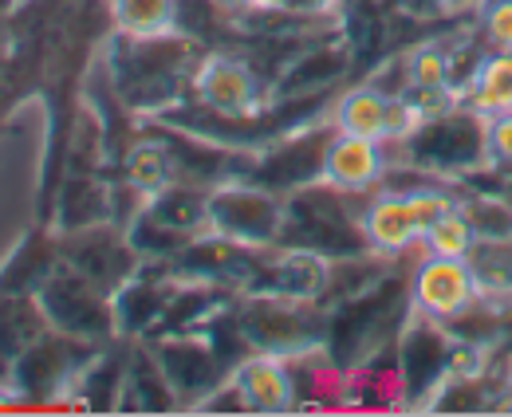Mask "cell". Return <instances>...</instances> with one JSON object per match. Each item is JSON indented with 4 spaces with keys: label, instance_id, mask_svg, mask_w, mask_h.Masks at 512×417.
<instances>
[{
    "label": "cell",
    "instance_id": "cell-2",
    "mask_svg": "<svg viewBox=\"0 0 512 417\" xmlns=\"http://www.w3.org/2000/svg\"><path fill=\"white\" fill-rule=\"evenodd\" d=\"M363 193L339 189L331 181H308L292 193H284V229L280 248H304L320 252L327 260H347L375 252L363 233V209L355 205Z\"/></svg>",
    "mask_w": 512,
    "mask_h": 417
},
{
    "label": "cell",
    "instance_id": "cell-23",
    "mask_svg": "<svg viewBox=\"0 0 512 417\" xmlns=\"http://www.w3.org/2000/svg\"><path fill=\"white\" fill-rule=\"evenodd\" d=\"M390 103H394V95H386L383 87H375V83H363V87H351V91L335 103L331 122H335V130H343V134H359V138L386 142V130H390Z\"/></svg>",
    "mask_w": 512,
    "mask_h": 417
},
{
    "label": "cell",
    "instance_id": "cell-1",
    "mask_svg": "<svg viewBox=\"0 0 512 417\" xmlns=\"http://www.w3.org/2000/svg\"><path fill=\"white\" fill-rule=\"evenodd\" d=\"M209 56V44L174 28L162 36H123L111 32L103 44V63L130 115H162L193 95V75Z\"/></svg>",
    "mask_w": 512,
    "mask_h": 417
},
{
    "label": "cell",
    "instance_id": "cell-28",
    "mask_svg": "<svg viewBox=\"0 0 512 417\" xmlns=\"http://www.w3.org/2000/svg\"><path fill=\"white\" fill-rule=\"evenodd\" d=\"M481 28L493 52H512V0H481Z\"/></svg>",
    "mask_w": 512,
    "mask_h": 417
},
{
    "label": "cell",
    "instance_id": "cell-30",
    "mask_svg": "<svg viewBox=\"0 0 512 417\" xmlns=\"http://www.w3.org/2000/svg\"><path fill=\"white\" fill-rule=\"evenodd\" d=\"M221 12H229L233 20L237 16H249V12H256V8H268V0H213Z\"/></svg>",
    "mask_w": 512,
    "mask_h": 417
},
{
    "label": "cell",
    "instance_id": "cell-12",
    "mask_svg": "<svg viewBox=\"0 0 512 417\" xmlns=\"http://www.w3.org/2000/svg\"><path fill=\"white\" fill-rule=\"evenodd\" d=\"M335 138V122L331 126H320L312 122L308 130L296 126L280 138L268 142V150H260L253 162V174L249 178L276 189V193H292L308 181H320L323 178V154Z\"/></svg>",
    "mask_w": 512,
    "mask_h": 417
},
{
    "label": "cell",
    "instance_id": "cell-31",
    "mask_svg": "<svg viewBox=\"0 0 512 417\" xmlns=\"http://www.w3.org/2000/svg\"><path fill=\"white\" fill-rule=\"evenodd\" d=\"M16 4H20V0H0V16H8V12L16 8Z\"/></svg>",
    "mask_w": 512,
    "mask_h": 417
},
{
    "label": "cell",
    "instance_id": "cell-25",
    "mask_svg": "<svg viewBox=\"0 0 512 417\" xmlns=\"http://www.w3.org/2000/svg\"><path fill=\"white\" fill-rule=\"evenodd\" d=\"M111 28L123 36H162L178 28V0H107Z\"/></svg>",
    "mask_w": 512,
    "mask_h": 417
},
{
    "label": "cell",
    "instance_id": "cell-10",
    "mask_svg": "<svg viewBox=\"0 0 512 417\" xmlns=\"http://www.w3.org/2000/svg\"><path fill=\"white\" fill-rule=\"evenodd\" d=\"M453 347H457V339L449 335L442 319L410 311V319L394 343L402 386H406V406H426L430 394L446 382L449 370H453Z\"/></svg>",
    "mask_w": 512,
    "mask_h": 417
},
{
    "label": "cell",
    "instance_id": "cell-26",
    "mask_svg": "<svg viewBox=\"0 0 512 417\" xmlns=\"http://www.w3.org/2000/svg\"><path fill=\"white\" fill-rule=\"evenodd\" d=\"M469 107H477L481 115H501V111H512V52H493L477 83L469 87L465 95Z\"/></svg>",
    "mask_w": 512,
    "mask_h": 417
},
{
    "label": "cell",
    "instance_id": "cell-27",
    "mask_svg": "<svg viewBox=\"0 0 512 417\" xmlns=\"http://www.w3.org/2000/svg\"><path fill=\"white\" fill-rule=\"evenodd\" d=\"M422 248H426L430 256H457V260H469L473 248H477V233H473L469 217L453 205V209H446V213L422 233Z\"/></svg>",
    "mask_w": 512,
    "mask_h": 417
},
{
    "label": "cell",
    "instance_id": "cell-19",
    "mask_svg": "<svg viewBox=\"0 0 512 417\" xmlns=\"http://www.w3.org/2000/svg\"><path fill=\"white\" fill-rule=\"evenodd\" d=\"M130 347L134 339H111L99 355L91 358V366L79 374L75 390L67 402L75 406H87L91 414H107V410H119V398H123V386H127V366H130Z\"/></svg>",
    "mask_w": 512,
    "mask_h": 417
},
{
    "label": "cell",
    "instance_id": "cell-14",
    "mask_svg": "<svg viewBox=\"0 0 512 417\" xmlns=\"http://www.w3.org/2000/svg\"><path fill=\"white\" fill-rule=\"evenodd\" d=\"M178 276L170 272V264H142V272L127 280L119 292H115V315H119V335L123 339H154L166 311H170V299L178 292Z\"/></svg>",
    "mask_w": 512,
    "mask_h": 417
},
{
    "label": "cell",
    "instance_id": "cell-13",
    "mask_svg": "<svg viewBox=\"0 0 512 417\" xmlns=\"http://www.w3.org/2000/svg\"><path fill=\"white\" fill-rule=\"evenodd\" d=\"M477 296H481V280L469 260L426 252V260H418V268L410 272V303H414V311H422L430 319L446 323Z\"/></svg>",
    "mask_w": 512,
    "mask_h": 417
},
{
    "label": "cell",
    "instance_id": "cell-29",
    "mask_svg": "<svg viewBox=\"0 0 512 417\" xmlns=\"http://www.w3.org/2000/svg\"><path fill=\"white\" fill-rule=\"evenodd\" d=\"M489 150H493V166L512 170V111L489 115Z\"/></svg>",
    "mask_w": 512,
    "mask_h": 417
},
{
    "label": "cell",
    "instance_id": "cell-5",
    "mask_svg": "<svg viewBox=\"0 0 512 417\" xmlns=\"http://www.w3.org/2000/svg\"><path fill=\"white\" fill-rule=\"evenodd\" d=\"M107 343H87L64 331H44L24 358L16 362L12 378H8V402H67L79 374L91 366V358L99 355Z\"/></svg>",
    "mask_w": 512,
    "mask_h": 417
},
{
    "label": "cell",
    "instance_id": "cell-17",
    "mask_svg": "<svg viewBox=\"0 0 512 417\" xmlns=\"http://www.w3.org/2000/svg\"><path fill=\"white\" fill-rule=\"evenodd\" d=\"M386 174V150L375 138L343 134L335 130L327 154H323V181L351 189V193H375Z\"/></svg>",
    "mask_w": 512,
    "mask_h": 417
},
{
    "label": "cell",
    "instance_id": "cell-6",
    "mask_svg": "<svg viewBox=\"0 0 512 417\" xmlns=\"http://www.w3.org/2000/svg\"><path fill=\"white\" fill-rule=\"evenodd\" d=\"M280 229L284 193L253 178H233L209 189V233H221L249 248H272L280 244Z\"/></svg>",
    "mask_w": 512,
    "mask_h": 417
},
{
    "label": "cell",
    "instance_id": "cell-32",
    "mask_svg": "<svg viewBox=\"0 0 512 417\" xmlns=\"http://www.w3.org/2000/svg\"><path fill=\"white\" fill-rule=\"evenodd\" d=\"M268 4H284V0H268Z\"/></svg>",
    "mask_w": 512,
    "mask_h": 417
},
{
    "label": "cell",
    "instance_id": "cell-16",
    "mask_svg": "<svg viewBox=\"0 0 512 417\" xmlns=\"http://www.w3.org/2000/svg\"><path fill=\"white\" fill-rule=\"evenodd\" d=\"M229 378L245 394L249 414H292L296 410V378H292L288 358L253 351Z\"/></svg>",
    "mask_w": 512,
    "mask_h": 417
},
{
    "label": "cell",
    "instance_id": "cell-9",
    "mask_svg": "<svg viewBox=\"0 0 512 417\" xmlns=\"http://www.w3.org/2000/svg\"><path fill=\"white\" fill-rule=\"evenodd\" d=\"M268 99H272V87H264L253 63L233 52H209L193 75L190 103L217 119H249L268 107Z\"/></svg>",
    "mask_w": 512,
    "mask_h": 417
},
{
    "label": "cell",
    "instance_id": "cell-18",
    "mask_svg": "<svg viewBox=\"0 0 512 417\" xmlns=\"http://www.w3.org/2000/svg\"><path fill=\"white\" fill-rule=\"evenodd\" d=\"M363 233H367V244L375 252H383V256H406L414 244H422V225L414 217L410 197L386 193V189H375L367 197Z\"/></svg>",
    "mask_w": 512,
    "mask_h": 417
},
{
    "label": "cell",
    "instance_id": "cell-22",
    "mask_svg": "<svg viewBox=\"0 0 512 417\" xmlns=\"http://www.w3.org/2000/svg\"><path fill=\"white\" fill-rule=\"evenodd\" d=\"M351 63L343 44H320L284 67V75L272 83V99H296V95H320L327 91Z\"/></svg>",
    "mask_w": 512,
    "mask_h": 417
},
{
    "label": "cell",
    "instance_id": "cell-11",
    "mask_svg": "<svg viewBox=\"0 0 512 417\" xmlns=\"http://www.w3.org/2000/svg\"><path fill=\"white\" fill-rule=\"evenodd\" d=\"M154 347V355L162 362L178 406L182 410H197L233 370L225 366V358L213 351V343L201 331H182V335H162V339H146Z\"/></svg>",
    "mask_w": 512,
    "mask_h": 417
},
{
    "label": "cell",
    "instance_id": "cell-4",
    "mask_svg": "<svg viewBox=\"0 0 512 417\" xmlns=\"http://www.w3.org/2000/svg\"><path fill=\"white\" fill-rule=\"evenodd\" d=\"M233 315L260 355L296 358L320 351L327 343V307L320 299L268 296V292H241L233 296Z\"/></svg>",
    "mask_w": 512,
    "mask_h": 417
},
{
    "label": "cell",
    "instance_id": "cell-20",
    "mask_svg": "<svg viewBox=\"0 0 512 417\" xmlns=\"http://www.w3.org/2000/svg\"><path fill=\"white\" fill-rule=\"evenodd\" d=\"M123 414H166V410H182L178 394L162 370V362L154 355V347L146 339H134L130 347V366H127V386L119 398Z\"/></svg>",
    "mask_w": 512,
    "mask_h": 417
},
{
    "label": "cell",
    "instance_id": "cell-24",
    "mask_svg": "<svg viewBox=\"0 0 512 417\" xmlns=\"http://www.w3.org/2000/svg\"><path fill=\"white\" fill-rule=\"evenodd\" d=\"M457 209L469 217L477 244H512V201L501 189H473L457 197Z\"/></svg>",
    "mask_w": 512,
    "mask_h": 417
},
{
    "label": "cell",
    "instance_id": "cell-21",
    "mask_svg": "<svg viewBox=\"0 0 512 417\" xmlns=\"http://www.w3.org/2000/svg\"><path fill=\"white\" fill-rule=\"evenodd\" d=\"M52 331L44 307L36 296H8L0 292V390L8 394V378L16 370V362L24 358V351Z\"/></svg>",
    "mask_w": 512,
    "mask_h": 417
},
{
    "label": "cell",
    "instance_id": "cell-8",
    "mask_svg": "<svg viewBox=\"0 0 512 417\" xmlns=\"http://www.w3.org/2000/svg\"><path fill=\"white\" fill-rule=\"evenodd\" d=\"M60 233V229H56ZM60 252L64 264H71L79 276H87L91 284L107 288L111 296L142 272V252L130 244L127 229L115 221H99V225H83V229H67L60 233Z\"/></svg>",
    "mask_w": 512,
    "mask_h": 417
},
{
    "label": "cell",
    "instance_id": "cell-7",
    "mask_svg": "<svg viewBox=\"0 0 512 417\" xmlns=\"http://www.w3.org/2000/svg\"><path fill=\"white\" fill-rule=\"evenodd\" d=\"M40 307L48 323L64 335L87 339V343H111L119 339V315H115V296L87 276H79L71 264H60L56 276L44 284Z\"/></svg>",
    "mask_w": 512,
    "mask_h": 417
},
{
    "label": "cell",
    "instance_id": "cell-15",
    "mask_svg": "<svg viewBox=\"0 0 512 417\" xmlns=\"http://www.w3.org/2000/svg\"><path fill=\"white\" fill-rule=\"evenodd\" d=\"M64 264L56 225H32V233L12 244V252L0 260V292L8 296H40L44 284Z\"/></svg>",
    "mask_w": 512,
    "mask_h": 417
},
{
    "label": "cell",
    "instance_id": "cell-3",
    "mask_svg": "<svg viewBox=\"0 0 512 417\" xmlns=\"http://www.w3.org/2000/svg\"><path fill=\"white\" fill-rule=\"evenodd\" d=\"M402 154L410 166L430 170L446 181L477 178L481 170L493 166V150H489V115H481L477 107L449 103L430 111L422 126L402 142Z\"/></svg>",
    "mask_w": 512,
    "mask_h": 417
}]
</instances>
